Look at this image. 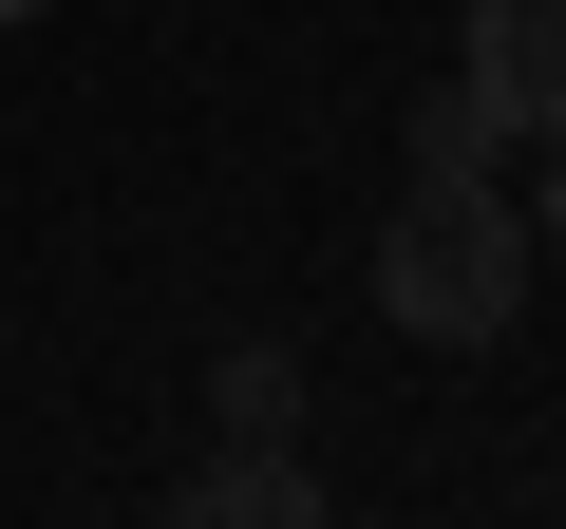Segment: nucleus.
<instances>
[{"label":"nucleus","mask_w":566,"mask_h":529,"mask_svg":"<svg viewBox=\"0 0 566 529\" xmlns=\"http://www.w3.org/2000/svg\"><path fill=\"white\" fill-rule=\"evenodd\" d=\"M528 208H491V189H416L397 227H378V322L397 341H510V303H528Z\"/></svg>","instance_id":"obj_1"},{"label":"nucleus","mask_w":566,"mask_h":529,"mask_svg":"<svg viewBox=\"0 0 566 529\" xmlns=\"http://www.w3.org/2000/svg\"><path fill=\"white\" fill-rule=\"evenodd\" d=\"M472 95L510 133H566V0H472Z\"/></svg>","instance_id":"obj_2"},{"label":"nucleus","mask_w":566,"mask_h":529,"mask_svg":"<svg viewBox=\"0 0 566 529\" xmlns=\"http://www.w3.org/2000/svg\"><path fill=\"white\" fill-rule=\"evenodd\" d=\"M170 529H322V473H303V454H208V473L170 491Z\"/></svg>","instance_id":"obj_3"},{"label":"nucleus","mask_w":566,"mask_h":529,"mask_svg":"<svg viewBox=\"0 0 566 529\" xmlns=\"http://www.w3.org/2000/svg\"><path fill=\"white\" fill-rule=\"evenodd\" d=\"M491 152H510V114L453 76V95H416V189H491Z\"/></svg>","instance_id":"obj_4"},{"label":"nucleus","mask_w":566,"mask_h":529,"mask_svg":"<svg viewBox=\"0 0 566 529\" xmlns=\"http://www.w3.org/2000/svg\"><path fill=\"white\" fill-rule=\"evenodd\" d=\"M208 416H227V454H283V435H303V378H283V360H227Z\"/></svg>","instance_id":"obj_5"},{"label":"nucleus","mask_w":566,"mask_h":529,"mask_svg":"<svg viewBox=\"0 0 566 529\" xmlns=\"http://www.w3.org/2000/svg\"><path fill=\"white\" fill-rule=\"evenodd\" d=\"M528 246H566V133H547V189H528Z\"/></svg>","instance_id":"obj_6"},{"label":"nucleus","mask_w":566,"mask_h":529,"mask_svg":"<svg viewBox=\"0 0 566 529\" xmlns=\"http://www.w3.org/2000/svg\"><path fill=\"white\" fill-rule=\"evenodd\" d=\"M0 20H39V0H0Z\"/></svg>","instance_id":"obj_7"}]
</instances>
